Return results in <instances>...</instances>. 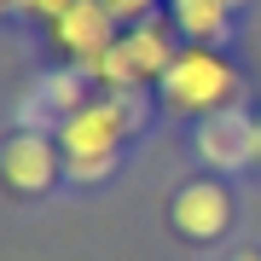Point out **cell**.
<instances>
[{"label":"cell","mask_w":261,"mask_h":261,"mask_svg":"<svg viewBox=\"0 0 261 261\" xmlns=\"http://www.w3.org/2000/svg\"><path fill=\"white\" fill-rule=\"evenodd\" d=\"M226 6H244V0H226Z\"/></svg>","instance_id":"obj_16"},{"label":"cell","mask_w":261,"mask_h":261,"mask_svg":"<svg viewBox=\"0 0 261 261\" xmlns=\"http://www.w3.org/2000/svg\"><path fill=\"white\" fill-rule=\"evenodd\" d=\"M134 93H111V99H99V105H82L64 128V151H70V163H82V157H116V140L134 128Z\"/></svg>","instance_id":"obj_2"},{"label":"cell","mask_w":261,"mask_h":261,"mask_svg":"<svg viewBox=\"0 0 261 261\" xmlns=\"http://www.w3.org/2000/svg\"><path fill=\"white\" fill-rule=\"evenodd\" d=\"M53 145L41 140V134H18L6 151H0V174H6V186L18 192H47L53 186Z\"/></svg>","instance_id":"obj_5"},{"label":"cell","mask_w":261,"mask_h":261,"mask_svg":"<svg viewBox=\"0 0 261 261\" xmlns=\"http://www.w3.org/2000/svg\"><path fill=\"white\" fill-rule=\"evenodd\" d=\"M163 99H168V111H186V116H215L226 99H232V87H238V75L221 64L209 47H186L168 64L163 75Z\"/></svg>","instance_id":"obj_1"},{"label":"cell","mask_w":261,"mask_h":261,"mask_svg":"<svg viewBox=\"0 0 261 261\" xmlns=\"http://www.w3.org/2000/svg\"><path fill=\"white\" fill-rule=\"evenodd\" d=\"M255 157H261V122H255Z\"/></svg>","instance_id":"obj_13"},{"label":"cell","mask_w":261,"mask_h":261,"mask_svg":"<svg viewBox=\"0 0 261 261\" xmlns=\"http://www.w3.org/2000/svg\"><path fill=\"white\" fill-rule=\"evenodd\" d=\"M197 151H203L215 168H238L244 157H255V128L238 111H215L203 122V134H197Z\"/></svg>","instance_id":"obj_6"},{"label":"cell","mask_w":261,"mask_h":261,"mask_svg":"<svg viewBox=\"0 0 261 261\" xmlns=\"http://www.w3.org/2000/svg\"><path fill=\"white\" fill-rule=\"evenodd\" d=\"M232 261H261V255H232Z\"/></svg>","instance_id":"obj_14"},{"label":"cell","mask_w":261,"mask_h":261,"mask_svg":"<svg viewBox=\"0 0 261 261\" xmlns=\"http://www.w3.org/2000/svg\"><path fill=\"white\" fill-rule=\"evenodd\" d=\"M122 53H128V64H134V75H168V64H174V47H168V29H157V23H140V29H128V35H122Z\"/></svg>","instance_id":"obj_7"},{"label":"cell","mask_w":261,"mask_h":261,"mask_svg":"<svg viewBox=\"0 0 261 261\" xmlns=\"http://www.w3.org/2000/svg\"><path fill=\"white\" fill-rule=\"evenodd\" d=\"M23 6L35 12V18H47V23H58V18H64V12L75 6V0H23Z\"/></svg>","instance_id":"obj_11"},{"label":"cell","mask_w":261,"mask_h":261,"mask_svg":"<svg viewBox=\"0 0 261 261\" xmlns=\"http://www.w3.org/2000/svg\"><path fill=\"white\" fill-rule=\"evenodd\" d=\"M0 6H23V0H0Z\"/></svg>","instance_id":"obj_15"},{"label":"cell","mask_w":261,"mask_h":261,"mask_svg":"<svg viewBox=\"0 0 261 261\" xmlns=\"http://www.w3.org/2000/svg\"><path fill=\"white\" fill-rule=\"evenodd\" d=\"M111 163H116V157H82V163H70V180H82V186H93L99 174H111Z\"/></svg>","instance_id":"obj_10"},{"label":"cell","mask_w":261,"mask_h":261,"mask_svg":"<svg viewBox=\"0 0 261 261\" xmlns=\"http://www.w3.org/2000/svg\"><path fill=\"white\" fill-rule=\"evenodd\" d=\"M53 35H58V47L75 53L82 64L116 47V41H111V12H105V0H75L64 18L53 23Z\"/></svg>","instance_id":"obj_4"},{"label":"cell","mask_w":261,"mask_h":261,"mask_svg":"<svg viewBox=\"0 0 261 261\" xmlns=\"http://www.w3.org/2000/svg\"><path fill=\"white\" fill-rule=\"evenodd\" d=\"M226 215H232V203H226V192L215 186V180H197V186H186V192L174 197V226H180V238H197V244L221 238V232H226Z\"/></svg>","instance_id":"obj_3"},{"label":"cell","mask_w":261,"mask_h":261,"mask_svg":"<svg viewBox=\"0 0 261 261\" xmlns=\"http://www.w3.org/2000/svg\"><path fill=\"white\" fill-rule=\"evenodd\" d=\"M145 6H151V0H105V12H111V18H140Z\"/></svg>","instance_id":"obj_12"},{"label":"cell","mask_w":261,"mask_h":261,"mask_svg":"<svg viewBox=\"0 0 261 261\" xmlns=\"http://www.w3.org/2000/svg\"><path fill=\"white\" fill-rule=\"evenodd\" d=\"M82 111V75H47V82H41V93L29 99V122H41V116H75Z\"/></svg>","instance_id":"obj_8"},{"label":"cell","mask_w":261,"mask_h":261,"mask_svg":"<svg viewBox=\"0 0 261 261\" xmlns=\"http://www.w3.org/2000/svg\"><path fill=\"white\" fill-rule=\"evenodd\" d=\"M226 0H174V23L186 29L192 41H221L226 35Z\"/></svg>","instance_id":"obj_9"}]
</instances>
